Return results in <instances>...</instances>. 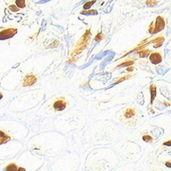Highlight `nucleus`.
<instances>
[{"label": "nucleus", "instance_id": "nucleus-1", "mask_svg": "<svg viewBox=\"0 0 171 171\" xmlns=\"http://www.w3.org/2000/svg\"><path fill=\"white\" fill-rule=\"evenodd\" d=\"M91 37V32L90 29H87L86 31V32L84 33V34L81 36L80 40H79V42L77 44L76 47L75 48V49L72 52L71 56L73 58H75L77 55L80 54L81 51L84 50L85 48L87 47L88 42L90 39Z\"/></svg>", "mask_w": 171, "mask_h": 171}, {"label": "nucleus", "instance_id": "nucleus-2", "mask_svg": "<svg viewBox=\"0 0 171 171\" xmlns=\"http://www.w3.org/2000/svg\"><path fill=\"white\" fill-rule=\"evenodd\" d=\"M165 27L164 18L162 16H158L155 19V22H152L149 27V32L151 34L156 33L163 30Z\"/></svg>", "mask_w": 171, "mask_h": 171}, {"label": "nucleus", "instance_id": "nucleus-3", "mask_svg": "<svg viewBox=\"0 0 171 171\" xmlns=\"http://www.w3.org/2000/svg\"><path fill=\"white\" fill-rule=\"evenodd\" d=\"M17 29L16 28H8L0 32V40H6L14 36L17 34Z\"/></svg>", "mask_w": 171, "mask_h": 171}, {"label": "nucleus", "instance_id": "nucleus-4", "mask_svg": "<svg viewBox=\"0 0 171 171\" xmlns=\"http://www.w3.org/2000/svg\"><path fill=\"white\" fill-rule=\"evenodd\" d=\"M36 81V77L33 74H27L26 75L23 79V86H30Z\"/></svg>", "mask_w": 171, "mask_h": 171}, {"label": "nucleus", "instance_id": "nucleus-5", "mask_svg": "<svg viewBox=\"0 0 171 171\" xmlns=\"http://www.w3.org/2000/svg\"><path fill=\"white\" fill-rule=\"evenodd\" d=\"M149 60L153 64H157L162 62V55L157 52L152 53L150 55Z\"/></svg>", "mask_w": 171, "mask_h": 171}, {"label": "nucleus", "instance_id": "nucleus-6", "mask_svg": "<svg viewBox=\"0 0 171 171\" xmlns=\"http://www.w3.org/2000/svg\"><path fill=\"white\" fill-rule=\"evenodd\" d=\"M66 106V103L64 100H58L57 101H55L54 104V108L55 110L57 111H62L63 109H64Z\"/></svg>", "mask_w": 171, "mask_h": 171}, {"label": "nucleus", "instance_id": "nucleus-7", "mask_svg": "<svg viewBox=\"0 0 171 171\" xmlns=\"http://www.w3.org/2000/svg\"><path fill=\"white\" fill-rule=\"evenodd\" d=\"M164 38L163 36H158L157 38H155L154 39H152L151 40V43H154V45L153 47L155 48H157L159 47L162 46V45L163 43L164 42Z\"/></svg>", "mask_w": 171, "mask_h": 171}, {"label": "nucleus", "instance_id": "nucleus-8", "mask_svg": "<svg viewBox=\"0 0 171 171\" xmlns=\"http://www.w3.org/2000/svg\"><path fill=\"white\" fill-rule=\"evenodd\" d=\"M10 140V137L8 135L5 134L4 131L0 130V144H2L8 142Z\"/></svg>", "mask_w": 171, "mask_h": 171}, {"label": "nucleus", "instance_id": "nucleus-9", "mask_svg": "<svg viewBox=\"0 0 171 171\" xmlns=\"http://www.w3.org/2000/svg\"><path fill=\"white\" fill-rule=\"evenodd\" d=\"M150 91H151V103L153 104V101L156 97V86H155V85H154V84L151 85Z\"/></svg>", "mask_w": 171, "mask_h": 171}, {"label": "nucleus", "instance_id": "nucleus-10", "mask_svg": "<svg viewBox=\"0 0 171 171\" xmlns=\"http://www.w3.org/2000/svg\"><path fill=\"white\" fill-rule=\"evenodd\" d=\"M135 110L133 108H128L126 112H125V117L127 118H131L133 117L135 115Z\"/></svg>", "mask_w": 171, "mask_h": 171}, {"label": "nucleus", "instance_id": "nucleus-11", "mask_svg": "<svg viewBox=\"0 0 171 171\" xmlns=\"http://www.w3.org/2000/svg\"><path fill=\"white\" fill-rule=\"evenodd\" d=\"M81 14H83L85 15H97L98 12L96 10H86L81 12Z\"/></svg>", "mask_w": 171, "mask_h": 171}, {"label": "nucleus", "instance_id": "nucleus-12", "mask_svg": "<svg viewBox=\"0 0 171 171\" xmlns=\"http://www.w3.org/2000/svg\"><path fill=\"white\" fill-rule=\"evenodd\" d=\"M95 2H96V0H90V1H88L87 2H86V3L84 4V6H83L84 9V10H88V9H89L93 4H95Z\"/></svg>", "mask_w": 171, "mask_h": 171}, {"label": "nucleus", "instance_id": "nucleus-13", "mask_svg": "<svg viewBox=\"0 0 171 171\" xmlns=\"http://www.w3.org/2000/svg\"><path fill=\"white\" fill-rule=\"evenodd\" d=\"M150 51L149 49H143L142 51H138V54L140 58H145L149 55Z\"/></svg>", "mask_w": 171, "mask_h": 171}, {"label": "nucleus", "instance_id": "nucleus-14", "mask_svg": "<svg viewBox=\"0 0 171 171\" xmlns=\"http://www.w3.org/2000/svg\"><path fill=\"white\" fill-rule=\"evenodd\" d=\"M134 63V61H133V60H125V61H124L123 62H122L121 64H120L118 66H122V67H124V66H131V64H133Z\"/></svg>", "mask_w": 171, "mask_h": 171}, {"label": "nucleus", "instance_id": "nucleus-15", "mask_svg": "<svg viewBox=\"0 0 171 171\" xmlns=\"http://www.w3.org/2000/svg\"><path fill=\"white\" fill-rule=\"evenodd\" d=\"M15 3H16V5L20 8H23L26 7L25 0H16Z\"/></svg>", "mask_w": 171, "mask_h": 171}, {"label": "nucleus", "instance_id": "nucleus-16", "mask_svg": "<svg viewBox=\"0 0 171 171\" xmlns=\"http://www.w3.org/2000/svg\"><path fill=\"white\" fill-rule=\"evenodd\" d=\"M157 0H146V4L148 6H153L157 4Z\"/></svg>", "mask_w": 171, "mask_h": 171}, {"label": "nucleus", "instance_id": "nucleus-17", "mask_svg": "<svg viewBox=\"0 0 171 171\" xmlns=\"http://www.w3.org/2000/svg\"><path fill=\"white\" fill-rule=\"evenodd\" d=\"M142 140L146 142H151L153 140V138L149 135H145L142 136Z\"/></svg>", "mask_w": 171, "mask_h": 171}, {"label": "nucleus", "instance_id": "nucleus-18", "mask_svg": "<svg viewBox=\"0 0 171 171\" xmlns=\"http://www.w3.org/2000/svg\"><path fill=\"white\" fill-rule=\"evenodd\" d=\"M7 171H17V167L15 164H10L6 168Z\"/></svg>", "mask_w": 171, "mask_h": 171}, {"label": "nucleus", "instance_id": "nucleus-19", "mask_svg": "<svg viewBox=\"0 0 171 171\" xmlns=\"http://www.w3.org/2000/svg\"><path fill=\"white\" fill-rule=\"evenodd\" d=\"M8 9L10 10L11 11H13V12H17V11L19 10V8L17 5H14V4L9 6H8Z\"/></svg>", "mask_w": 171, "mask_h": 171}, {"label": "nucleus", "instance_id": "nucleus-20", "mask_svg": "<svg viewBox=\"0 0 171 171\" xmlns=\"http://www.w3.org/2000/svg\"><path fill=\"white\" fill-rule=\"evenodd\" d=\"M103 34L101 32H100L97 34V35L95 36V39L97 42H99V41H100L101 40H102V39H103Z\"/></svg>", "mask_w": 171, "mask_h": 171}, {"label": "nucleus", "instance_id": "nucleus-21", "mask_svg": "<svg viewBox=\"0 0 171 171\" xmlns=\"http://www.w3.org/2000/svg\"><path fill=\"white\" fill-rule=\"evenodd\" d=\"M131 77V75H129V76H127V75H126V76L120 78V80H118L117 81H116V82L114 83V84H118V83H120V82H121V81H123L125 80L126 79H128V78H129V77Z\"/></svg>", "mask_w": 171, "mask_h": 171}, {"label": "nucleus", "instance_id": "nucleus-22", "mask_svg": "<svg viewBox=\"0 0 171 171\" xmlns=\"http://www.w3.org/2000/svg\"><path fill=\"white\" fill-rule=\"evenodd\" d=\"M163 144H164V145L168 146H171V140H168V141H167V142H164Z\"/></svg>", "mask_w": 171, "mask_h": 171}, {"label": "nucleus", "instance_id": "nucleus-23", "mask_svg": "<svg viewBox=\"0 0 171 171\" xmlns=\"http://www.w3.org/2000/svg\"><path fill=\"white\" fill-rule=\"evenodd\" d=\"M134 68L133 66H130V67L128 66L127 68V71H132L134 70Z\"/></svg>", "mask_w": 171, "mask_h": 171}, {"label": "nucleus", "instance_id": "nucleus-24", "mask_svg": "<svg viewBox=\"0 0 171 171\" xmlns=\"http://www.w3.org/2000/svg\"><path fill=\"white\" fill-rule=\"evenodd\" d=\"M166 166L168 168H171V163H170V162H166Z\"/></svg>", "mask_w": 171, "mask_h": 171}, {"label": "nucleus", "instance_id": "nucleus-25", "mask_svg": "<svg viewBox=\"0 0 171 171\" xmlns=\"http://www.w3.org/2000/svg\"><path fill=\"white\" fill-rule=\"evenodd\" d=\"M1 98H2V95H1V93H0V100L1 99Z\"/></svg>", "mask_w": 171, "mask_h": 171}]
</instances>
